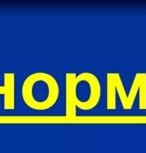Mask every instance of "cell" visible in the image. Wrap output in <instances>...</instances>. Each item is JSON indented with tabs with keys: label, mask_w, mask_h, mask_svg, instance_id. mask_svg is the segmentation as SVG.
Here are the masks:
<instances>
[{
	"label": "cell",
	"mask_w": 146,
	"mask_h": 153,
	"mask_svg": "<svg viewBox=\"0 0 146 153\" xmlns=\"http://www.w3.org/2000/svg\"><path fill=\"white\" fill-rule=\"evenodd\" d=\"M3 84L0 85V95L3 96L4 110H14L15 108V73L5 72Z\"/></svg>",
	"instance_id": "5"
},
{
	"label": "cell",
	"mask_w": 146,
	"mask_h": 153,
	"mask_svg": "<svg viewBox=\"0 0 146 153\" xmlns=\"http://www.w3.org/2000/svg\"><path fill=\"white\" fill-rule=\"evenodd\" d=\"M81 81L86 82L90 89L89 97L85 101L78 100L77 101L76 107L81 109V110L88 111L91 109L95 108L97 104L99 103L100 98H101V84H100L98 78L91 72H81L77 75V82L78 84Z\"/></svg>",
	"instance_id": "3"
},
{
	"label": "cell",
	"mask_w": 146,
	"mask_h": 153,
	"mask_svg": "<svg viewBox=\"0 0 146 153\" xmlns=\"http://www.w3.org/2000/svg\"><path fill=\"white\" fill-rule=\"evenodd\" d=\"M59 84L53 75L37 71L28 75L21 86V96L27 107L35 111H46L56 104Z\"/></svg>",
	"instance_id": "1"
},
{
	"label": "cell",
	"mask_w": 146,
	"mask_h": 153,
	"mask_svg": "<svg viewBox=\"0 0 146 153\" xmlns=\"http://www.w3.org/2000/svg\"><path fill=\"white\" fill-rule=\"evenodd\" d=\"M107 82V95H106V108L107 110H115L117 107L115 91L118 92V96L121 102V106L124 110H130L133 105L129 102L128 94L125 92L121 76L118 72H108L106 75Z\"/></svg>",
	"instance_id": "2"
},
{
	"label": "cell",
	"mask_w": 146,
	"mask_h": 153,
	"mask_svg": "<svg viewBox=\"0 0 146 153\" xmlns=\"http://www.w3.org/2000/svg\"><path fill=\"white\" fill-rule=\"evenodd\" d=\"M77 75L74 72H67L65 74V115L68 118H74L77 115V101L79 100L77 95Z\"/></svg>",
	"instance_id": "4"
}]
</instances>
